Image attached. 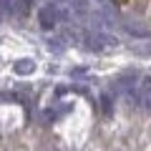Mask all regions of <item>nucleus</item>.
<instances>
[{
    "label": "nucleus",
    "instance_id": "f257e3e1",
    "mask_svg": "<svg viewBox=\"0 0 151 151\" xmlns=\"http://www.w3.org/2000/svg\"><path fill=\"white\" fill-rule=\"evenodd\" d=\"M38 18H40V25L48 30V28H53L55 23L60 20V13H58V5H45V8H40V13H38Z\"/></svg>",
    "mask_w": 151,
    "mask_h": 151
},
{
    "label": "nucleus",
    "instance_id": "f03ea898",
    "mask_svg": "<svg viewBox=\"0 0 151 151\" xmlns=\"http://www.w3.org/2000/svg\"><path fill=\"white\" fill-rule=\"evenodd\" d=\"M136 96H139L141 106L151 111V76H146V78L139 81V91H136Z\"/></svg>",
    "mask_w": 151,
    "mask_h": 151
},
{
    "label": "nucleus",
    "instance_id": "7ed1b4c3",
    "mask_svg": "<svg viewBox=\"0 0 151 151\" xmlns=\"http://www.w3.org/2000/svg\"><path fill=\"white\" fill-rule=\"evenodd\" d=\"M13 70H15L18 76H30L33 70H35V63H33L30 58H20V60H15V65H13Z\"/></svg>",
    "mask_w": 151,
    "mask_h": 151
},
{
    "label": "nucleus",
    "instance_id": "20e7f679",
    "mask_svg": "<svg viewBox=\"0 0 151 151\" xmlns=\"http://www.w3.org/2000/svg\"><path fill=\"white\" fill-rule=\"evenodd\" d=\"M126 30H129L131 35H139V38L149 35V30H146V28H141V25H136V23H126Z\"/></svg>",
    "mask_w": 151,
    "mask_h": 151
},
{
    "label": "nucleus",
    "instance_id": "39448f33",
    "mask_svg": "<svg viewBox=\"0 0 151 151\" xmlns=\"http://www.w3.org/2000/svg\"><path fill=\"white\" fill-rule=\"evenodd\" d=\"M101 106H103V113H111L113 111V98L111 96H101Z\"/></svg>",
    "mask_w": 151,
    "mask_h": 151
},
{
    "label": "nucleus",
    "instance_id": "423d86ee",
    "mask_svg": "<svg viewBox=\"0 0 151 151\" xmlns=\"http://www.w3.org/2000/svg\"><path fill=\"white\" fill-rule=\"evenodd\" d=\"M134 53H151V45H134Z\"/></svg>",
    "mask_w": 151,
    "mask_h": 151
},
{
    "label": "nucleus",
    "instance_id": "0eeeda50",
    "mask_svg": "<svg viewBox=\"0 0 151 151\" xmlns=\"http://www.w3.org/2000/svg\"><path fill=\"white\" fill-rule=\"evenodd\" d=\"M48 48H53L55 53H60V50H63V43H58V40H53V43H50V40H48Z\"/></svg>",
    "mask_w": 151,
    "mask_h": 151
}]
</instances>
